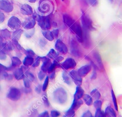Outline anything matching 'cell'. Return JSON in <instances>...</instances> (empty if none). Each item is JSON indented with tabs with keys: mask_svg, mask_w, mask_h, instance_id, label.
I'll use <instances>...</instances> for the list:
<instances>
[{
	"mask_svg": "<svg viewBox=\"0 0 122 117\" xmlns=\"http://www.w3.org/2000/svg\"><path fill=\"white\" fill-rule=\"evenodd\" d=\"M53 98L58 103L64 104L67 100V93L63 88H58L53 92Z\"/></svg>",
	"mask_w": 122,
	"mask_h": 117,
	"instance_id": "obj_1",
	"label": "cell"
},
{
	"mask_svg": "<svg viewBox=\"0 0 122 117\" xmlns=\"http://www.w3.org/2000/svg\"><path fill=\"white\" fill-rule=\"evenodd\" d=\"M33 19L38 22L39 25L45 30L49 29L51 28V24L50 19L48 17L40 16L36 13L33 14Z\"/></svg>",
	"mask_w": 122,
	"mask_h": 117,
	"instance_id": "obj_2",
	"label": "cell"
},
{
	"mask_svg": "<svg viewBox=\"0 0 122 117\" xmlns=\"http://www.w3.org/2000/svg\"><path fill=\"white\" fill-rule=\"evenodd\" d=\"M69 28L71 32L75 34L77 40L79 42L82 43L83 40V30L79 23L75 21Z\"/></svg>",
	"mask_w": 122,
	"mask_h": 117,
	"instance_id": "obj_3",
	"label": "cell"
},
{
	"mask_svg": "<svg viewBox=\"0 0 122 117\" xmlns=\"http://www.w3.org/2000/svg\"><path fill=\"white\" fill-rule=\"evenodd\" d=\"M81 21L83 29L88 30H93L95 29L92 25V22L91 19L83 12L81 16Z\"/></svg>",
	"mask_w": 122,
	"mask_h": 117,
	"instance_id": "obj_4",
	"label": "cell"
},
{
	"mask_svg": "<svg viewBox=\"0 0 122 117\" xmlns=\"http://www.w3.org/2000/svg\"><path fill=\"white\" fill-rule=\"evenodd\" d=\"M21 96V92L19 89L15 87H11L7 94V97L13 101L19 100Z\"/></svg>",
	"mask_w": 122,
	"mask_h": 117,
	"instance_id": "obj_5",
	"label": "cell"
},
{
	"mask_svg": "<svg viewBox=\"0 0 122 117\" xmlns=\"http://www.w3.org/2000/svg\"><path fill=\"white\" fill-rule=\"evenodd\" d=\"M71 52L77 58H80L82 55L78 42L74 39H72L71 42Z\"/></svg>",
	"mask_w": 122,
	"mask_h": 117,
	"instance_id": "obj_6",
	"label": "cell"
},
{
	"mask_svg": "<svg viewBox=\"0 0 122 117\" xmlns=\"http://www.w3.org/2000/svg\"><path fill=\"white\" fill-rule=\"evenodd\" d=\"M8 25L11 29H18L21 25V22L17 17L12 16L8 21Z\"/></svg>",
	"mask_w": 122,
	"mask_h": 117,
	"instance_id": "obj_7",
	"label": "cell"
},
{
	"mask_svg": "<svg viewBox=\"0 0 122 117\" xmlns=\"http://www.w3.org/2000/svg\"><path fill=\"white\" fill-rule=\"evenodd\" d=\"M76 66V62L75 60L73 58H66L65 61L61 65V67L65 70L73 68L75 67Z\"/></svg>",
	"mask_w": 122,
	"mask_h": 117,
	"instance_id": "obj_8",
	"label": "cell"
},
{
	"mask_svg": "<svg viewBox=\"0 0 122 117\" xmlns=\"http://www.w3.org/2000/svg\"><path fill=\"white\" fill-rule=\"evenodd\" d=\"M82 44L85 49H89L92 45V41L88 30L83 29V40Z\"/></svg>",
	"mask_w": 122,
	"mask_h": 117,
	"instance_id": "obj_9",
	"label": "cell"
},
{
	"mask_svg": "<svg viewBox=\"0 0 122 117\" xmlns=\"http://www.w3.org/2000/svg\"><path fill=\"white\" fill-rule=\"evenodd\" d=\"M56 49L62 54H66L68 52V48L66 45L60 39H57L55 44Z\"/></svg>",
	"mask_w": 122,
	"mask_h": 117,
	"instance_id": "obj_10",
	"label": "cell"
},
{
	"mask_svg": "<svg viewBox=\"0 0 122 117\" xmlns=\"http://www.w3.org/2000/svg\"><path fill=\"white\" fill-rule=\"evenodd\" d=\"M69 75L71 80L78 86H81L82 83V78L78 74L77 71L72 70L70 72Z\"/></svg>",
	"mask_w": 122,
	"mask_h": 117,
	"instance_id": "obj_11",
	"label": "cell"
},
{
	"mask_svg": "<svg viewBox=\"0 0 122 117\" xmlns=\"http://www.w3.org/2000/svg\"><path fill=\"white\" fill-rule=\"evenodd\" d=\"M13 9L11 3L8 0H0V9L6 12H10Z\"/></svg>",
	"mask_w": 122,
	"mask_h": 117,
	"instance_id": "obj_12",
	"label": "cell"
},
{
	"mask_svg": "<svg viewBox=\"0 0 122 117\" xmlns=\"http://www.w3.org/2000/svg\"><path fill=\"white\" fill-rule=\"evenodd\" d=\"M92 66L91 65H85L80 68L77 72L81 77L86 76L91 70Z\"/></svg>",
	"mask_w": 122,
	"mask_h": 117,
	"instance_id": "obj_13",
	"label": "cell"
},
{
	"mask_svg": "<svg viewBox=\"0 0 122 117\" xmlns=\"http://www.w3.org/2000/svg\"><path fill=\"white\" fill-rule=\"evenodd\" d=\"M35 20L33 18H29L27 19L22 24V26L26 29H31L35 25Z\"/></svg>",
	"mask_w": 122,
	"mask_h": 117,
	"instance_id": "obj_14",
	"label": "cell"
},
{
	"mask_svg": "<svg viewBox=\"0 0 122 117\" xmlns=\"http://www.w3.org/2000/svg\"><path fill=\"white\" fill-rule=\"evenodd\" d=\"M62 18L64 24L69 28H70L71 26L75 22V20L67 14H63Z\"/></svg>",
	"mask_w": 122,
	"mask_h": 117,
	"instance_id": "obj_15",
	"label": "cell"
},
{
	"mask_svg": "<svg viewBox=\"0 0 122 117\" xmlns=\"http://www.w3.org/2000/svg\"><path fill=\"white\" fill-rule=\"evenodd\" d=\"M20 11L22 14L27 15L32 14L33 13L32 8L27 4H24L21 6Z\"/></svg>",
	"mask_w": 122,
	"mask_h": 117,
	"instance_id": "obj_16",
	"label": "cell"
},
{
	"mask_svg": "<svg viewBox=\"0 0 122 117\" xmlns=\"http://www.w3.org/2000/svg\"><path fill=\"white\" fill-rule=\"evenodd\" d=\"M84 95V90L80 86H78L76 88V91L74 94L73 100L80 99Z\"/></svg>",
	"mask_w": 122,
	"mask_h": 117,
	"instance_id": "obj_17",
	"label": "cell"
},
{
	"mask_svg": "<svg viewBox=\"0 0 122 117\" xmlns=\"http://www.w3.org/2000/svg\"><path fill=\"white\" fill-rule=\"evenodd\" d=\"M14 76L17 80H20L23 78L24 77V71L21 68H18L14 71Z\"/></svg>",
	"mask_w": 122,
	"mask_h": 117,
	"instance_id": "obj_18",
	"label": "cell"
},
{
	"mask_svg": "<svg viewBox=\"0 0 122 117\" xmlns=\"http://www.w3.org/2000/svg\"><path fill=\"white\" fill-rule=\"evenodd\" d=\"M93 57L98 64L99 69H100L101 70L104 69V67L102 64V62L100 55L98 52H95L93 53Z\"/></svg>",
	"mask_w": 122,
	"mask_h": 117,
	"instance_id": "obj_19",
	"label": "cell"
},
{
	"mask_svg": "<svg viewBox=\"0 0 122 117\" xmlns=\"http://www.w3.org/2000/svg\"><path fill=\"white\" fill-rule=\"evenodd\" d=\"M104 112L106 117H116V114L115 110L111 106L107 107Z\"/></svg>",
	"mask_w": 122,
	"mask_h": 117,
	"instance_id": "obj_20",
	"label": "cell"
},
{
	"mask_svg": "<svg viewBox=\"0 0 122 117\" xmlns=\"http://www.w3.org/2000/svg\"><path fill=\"white\" fill-rule=\"evenodd\" d=\"M82 104H83V101L81 99L73 100L70 108H71L74 110H77L78 108H79L81 107V106Z\"/></svg>",
	"mask_w": 122,
	"mask_h": 117,
	"instance_id": "obj_21",
	"label": "cell"
},
{
	"mask_svg": "<svg viewBox=\"0 0 122 117\" xmlns=\"http://www.w3.org/2000/svg\"><path fill=\"white\" fill-rule=\"evenodd\" d=\"M51 63L50 61V59H48L45 61L43 62V64L41 66V70L44 73H46L48 71L49 68H50Z\"/></svg>",
	"mask_w": 122,
	"mask_h": 117,
	"instance_id": "obj_22",
	"label": "cell"
},
{
	"mask_svg": "<svg viewBox=\"0 0 122 117\" xmlns=\"http://www.w3.org/2000/svg\"><path fill=\"white\" fill-rule=\"evenodd\" d=\"M33 62H34L33 58L31 57H29V56H26L24 58L23 61V64L24 66L26 67L32 65Z\"/></svg>",
	"mask_w": 122,
	"mask_h": 117,
	"instance_id": "obj_23",
	"label": "cell"
},
{
	"mask_svg": "<svg viewBox=\"0 0 122 117\" xmlns=\"http://www.w3.org/2000/svg\"><path fill=\"white\" fill-rule=\"evenodd\" d=\"M21 63L20 59L17 57H13L11 58V67L14 68L15 67L19 66Z\"/></svg>",
	"mask_w": 122,
	"mask_h": 117,
	"instance_id": "obj_24",
	"label": "cell"
},
{
	"mask_svg": "<svg viewBox=\"0 0 122 117\" xmlns=\"http://www.w3.org/2000/svg\"><path fill=\"white\" fill-rule=\"evenodd\" d=\"M70 77V76L68 73H67L66 71H63L62 75L63 80L66 84L68 85H70L71 83V79Z\"/></svg>",
	"mask_w": 122,
	"mask_h": 117,
	"instance_id": "obj_25",
	"label": "cell"
},
{
	"mask_svg": "<svg viewBox=\"0 0 122 117\" xmlns=\"http://www.w3.org/2000/svg\"><path fill=\"white\" fill-rule=\"evenodd\" d=\"M91 96L92 98H93L95 100H98L101 98V94L99 91L95 88L92 90V91L90 93Z\"/></svg>",
	"mask_w": 122,
	"mask_h": 117,
	"instance_id": "obj_26",
	"label": "cell"
},
{
	"mask_svg": "<svg viewBox=\"0 0 122 117\" xmlns=\"http://www.w3.org/2000/svg\"><path fill=\"white\" fill-rule=\"evenodd\" d=\"M83 99L85 103V104L88 106H91L93 103L92 98L91 96L88 94H85L83 96Z\"/></svg>",
	"mask_w": 122,
	"mask_h": 117,
	"instance_id": "obj_27",
	"label": "cell"
},
{
	"mask_svg": "<svg viewBox=\"0 0 122 117\" xmlns=\"http://www.w3.org/2000/svg\"><path fill=\"white\" fill-rule=\"evenodd\" d=\"M42 34L44 36V37L48 40L52 41L54 39L51 31H50L48 30H45L42 32Z\"/></svg>",
	"mask_w": 122,
	"mask_h": 117,
	"instance_id": "obj_28",
	"label": "cell"
},
{
	"mask_svg": "<svg viewBox=\"0 0 122 117\" xmlns=\"http://www.w3.org/2000/svg\"><path fill=\"white\" fill-rule=\"evenodd\" d=\"M22 33V30L21 29H17L13 32L12 34V39L13 40L18 41Z\"/></svg>",
	"mask_w": 122,
	"mask_h": 117,
	"instance_id": "obj_29",
	"label": "cell"
},
{
	"mask_svg": "<svg viewBox=\"0 0 122 117\" xmlns=\"http://www.w3.org/2000/svg\"><path fill=\"white\" fill-rule=\"evenodd\" d=\"M0 33L1 37L5 39H9L10 37V31L6 29H1L0 30Z\"/></svg>",
	"mask_w": 122,
	"mask_h": 117,
	"instance_id": "obj_30",
	"label": "cell"
},
{
	"mask_svg": "<svg viewBox=\"0 0 122 117\" xmlns=\"http://www.w3.org/2000/svg\"><path fill=\"white\" fill-rule=\"evenodd\" d=\"M58 56V54L53 49H51L47 54L48 58L51 59H55Z\"/></svg>",
	"mask_w": 122,
	"mask_h": 117,
	"instance_id": "obj_31",
	"label": "cell"
},
{
	"mask_svg": "<svg viewBox=\"0 0 122 117\" xmlns=\"http://www.w3.org/2000/svg\"><path fill=\"white\" fill-rule=\"evenodd\" d=\"M75 116V110L70 108L66 111L63 117H74Z\"/></svg>",
	"mask_w": 122,
	"mask_h": 117,
	"instance_id": "obj_32",
	"label": "cell"
},
{
	"mask_svg": "<svg viewBox=\"0 0 122 117\" xmlns=\"http://www.w3.org/2000/svg\"><path fill=\"white\" fill-rule=\"evenodd\" d=\"M94 117H106V116L105 112L100 108L96 109Z\"/></svg>",
	"mask_w": 122,
	"mask_h": 117,
	"instance_id": "obj_33",
	"label": "cell"
},
{
	"mask_svg": "<svg viewBox=\"0 0 122 117\" xmlns=\"http://www.w3.org/2000/svg\"><path fill=\"white\" fill-rule=\"evenodd\" d=\"M111 95H112V102H113V103L114 107H115L116 110V111H118V105H117L116 98V97H115L114 93V92H113V91L112 89V91H111Z\"/></svg>",
	"mask_w": 122,
	"mask_h": 117,
	"instance_id": "obj_34",
	"label": "cell"
},
{
	"mask_svg": "<svg viewBox=\"0 0 122 117\" xmlns=\"http://www.w3.org/2000/svg\"><path fill=\"white\" fill-rule=\"evenodd\" d=\"M25 76L31 81H34V79H35V77L34 76V75L31 73V72H30L29 71H27L25 72Z\"/></svg>",
	"mask_w": 122,
	"mask_h": 117,
	"instance_id": "obj_35",
	"label": "cell"
},
{
	"mask_svg": "<svg viewBox=\"0 0 122 117\" xmlns=\"http://www.w3.org/2000/svg\"><path fill=\"white\" fill-rule=\"evenodd\" d=\"M23 83L25 88H30L31 85V81L25 76L23 78Z\"/></svg>",
	"mask_w": 122,
	"mask_h": 117,
	"instance_id": "obj_36",
	"label": "cell"
},
{
	"mask_svg": "<svg viewBox=\"0 0 122 117\" xmlns=\"http://www.w3.org/2000/svg\"><path fill=\"white\" fill-rule=\"evenodd\" d=\"M93 106L94 107L97 109H100L102 107V101L99 99L96 100L93 102Z\"/></svg>",
	"mask_w": 122,
	"mask_h": 117,
	"instance_id": "obj_37",
	"label": "cell"
},
{
	"mask_svg": "<svg viewBox=\"0 0 122 117\" xmlns=\"http://www.w3.org/2000/svg\"><path fill=\"white\" fill-rule=\"evenodd\" d=\"M49 77L48 76H47L46 77V78L43 82V85H42V89L43 91H45L47 88V87H48V83H49Z\"/></svg>",
	"mask_w": 122,
	"mask_h": 117,
	"instance_id": "obj_38",
	"label": "cell"
},
{
	"mask_svg": "<svg viewBox=\"0 0 122 117\" xmlns=\"http://www.w3.org/2000/svg\"><path fill=\"white\" fill-rule=\"evenodd\" d=\"M60 112L56 110H52L51 112V117H58L60 116Z\"/></svg>",
	"mask_w": 122,
	"mask_h": 117,
	"instance_id": "obj_39",
	"label": "cell"
},
{
	"mask_svg": "<svg viewBox=\"0 0 122 117\" xmlns=\"http://www.w3.org/2000/svg\"><path fill=\"white\" fill-rule=\"evenodd\" d=\"M42 100H43V103H44V105L46 107H49L50 106L49 101L48 100V99L47 97L46 96H43L42 97Z\"/></svg>",
	"mask_w": 122,
	"mask_h": 117,
	"instance_id": "obj_40",
	"label": "cell"
},
{
	"mask_svg": "<svg viewBox=\"0 0 122 117\" xmlns=\"http://www.w3.org/2000/svg\"><path fill=\"white\" fill-rule=\"evenodd\" d=\"M40 61H41V57H37V58L35 59V60L34 62H33V63L32 65V67H38L40 64Z\"/></svg>",
	"mask_w": 122,
	"mask_h": 117,
	"instance_id": "obj_41",
	"label": "cell"
},
{
	"mask_svg": "<svg viewBox=\"0 0 122 117\" xmlns=\"http://www.w3.org/2000/svg\"><path fill=\"white\" fill-rule=\"evenodd\" d=\"M25 54L27 55V56H29V57H33L35 55L34 52H33V51H32L31 49H28L26 50L25 52Z\"/></svg>",
	"mask_w": 122,
	"mask_h": 117,
	"instance_id": "obj_42",
	"label": "cell"
},
{
	"mask_svg": "<svg viewBox=\"0 0 122 117\" xmlns=\"http://www.w3.org/2000/svg\"><path fill=\"white\" fill-rule=\"evenodd\" d=\"M38 78L40 80H42L45 77V73L43 72L42 71H40L38 73Z\"/></svg>",
	"mask_w": 122,
	"mask_h": 117,
	"instance_id": "obj_43",
	"label": "cell"
},
{
	"mask_svg": "<svg viewBox=\"0 0 122 117\" xmlns=\"http://www.w3.org/2000/svg\"><path fill=\"white\" fill-rule=\"evenodd\" d=\"M34 33V29H31V30L30 31L25 32V35L26 36V37L30 38V37H31L33 35Z\"/></svg>",
	"mask_w": 122,
	"mask_h": 117,
	"instance_id": "obj_44",
	"label": "cell"
},
{
	"mask_svg": "<svg viewBox=\"0 0 122 117\" xmlns=\"http://www.w3.org/2000/svg\"><path fill=\"white\" fill-rule=\"evenodd\" d=\"M41 9H42V10L41 11V12H44V11L45 10H48L49 9V5L47 3H44L42 5V7H41Z\"/></svg>",
	"mask_w": 122,
	"mask_h": 117,
	"instance_id": "obj_45",
	"label": "cell"
},
{
	"mask_svg": "<svg viewBox=\"0 0 122 117\" xmlns=\"http://www.w3.org/2000/svg\"><path fill=\"white\" fill-rule=\"evenodd\" d=\"M92 116L91 112L90 111L88 110L86 112H84L81 117H92Z\"/></svg>",
	"mask_w": 122,
	"mask_h": 117,
	"instance_id": "obj_46",
	"label": "cell"
},
{
	"mask_svg": "<svg viewBox=\"0 0 122 117\" xmlns=\"http://www.w3.org/2000/svg\"><path fill=\"white\" fill-rule=\"evenodd\" d=\"M38 117H50V116L48 111H45L39 114Z\"/></svg>",
	"mask_w": 122,
	"mask_h": 117,
	"instance_id": "obj_47",
	"label": "cell"
},
{
	"mask_svg": "<svg viewBox=\"0 0 122 117\" xmlns=\"http://www.w3.org/2000/svg\"><path fill=\"white\" fill-rule=\"evenodd\" d=\"M89 3L92 6H95L98 4V0H88Z\"/></svg>",
	"mask_w": 122,
	"mask_h": 117,
	"instance_id": "obj_48",
	"label": "cell"
},
{
	"mask_svg": "<svg viewBox=\"0 0 122 117\" xmlns=\"http://www.w3.org/2000/svg\"><path fill=\"white\" fill-rule=\"evenodd\" d=\"M59 30L58 29H54L53 30H52L51 31L52 32V34L54 37V38H57L58 36V35H59Z\"/></svg>",
	"mask_w": 122,
	"mask_h": 117,
	"instance_id": "obj_49",
	"label": "cell"
},
{
	"mask_svg": "<svg viewBox=\"0 0 122 117\" xmlns=\"http://www.w3.org/2000/svg\"><path fill=\"white\" fill-rule=\"evenodd\" d=\"M41 89H42V87L41 86V85H38L36 88H35V91L36 92L38 93V94H40L41 92Z\"/></svg>",
	"mask_w": 122,
	"mask_h": 117,
	"instance_id": "obj_50",
	"label": "cell"
},
{
	"mask_svg": "<svg viewBox=\"0 0 122 117\" xmlns=\"http://www.w3.org/2000/svg\"><path fill=\"white\" fill-rule=\"evenodd\" d=\"M13 42H14V44L15 45V46L16 47V48L18 49H22V47L20 46V45L19 44V43L18 42V41L17 40H13Z\"/></svg>",
	"mask_w": 122,
	"mask_h": 117,
	"instance_id": "obj_51",
	"label": "cell"
},
{
	"mask_svg": "<svg viewBox=\"0 0 122 117\" xmlns=\"http://www.w3.org/2000/svg\"><path fill=\"white\" fill-rule=\"evenodd\" d=\"M8 70V68H7L3 65L0 63V72L5 71V70Z\"/></svg>",
	"mask_w": 122,
	"mask_h": 117,
	"instance_id": "obj_52",
	"label": "cell"
},
{
	"mask_svg": "<svg viewBox=\"0 0 122 117\" xmlns=\"http://www.w3.org/2000/svg\"><path fill=\"white\" fill-rule=\"evenodd\" d=\"M5 20V16L4 14L0 12V23L3 22Z\"/></svg>",
	"mask_w": 122,
	"mask_h": 117,
	"instance_id": "obj_53",
	"label": "cell"
},
{
	"mask_svg": "<svg viewBox=\"0 0 122 117\" xmlns=\"http://www.w3.org/2000/svg\"><path fill=\"white\" fill-rule=\"evenodd\" d=\"M6 58V54L0 52V59L3 60V59H5Z\"/></svg>",
	"mask_w": 122,
	"mask_h": 117,
	"instance_id": "obj_54",
	"label": "cell"
},
{
	"mask_svg": "<svg viewBox=\"0 0 122 117\" xmlns=\"http://www.w3.org/2000/svg\"><path fill=\"white\" fill-rule=\"evenodd\" d=\"M63 59V58L61 56H58L54 60H56V61H57L58 62H60V61H61V60H62Z\"/></svg>",
	"mask_w": 122,
	"mask_h": 117,
	"instance_id": "obj_55",
	"label": "cell"
},
{
	"mask_svg": "<svg viewBox=\"0 0 122 117\" xmlns=\"http://www.w3.org/2000/svg\"><path fill=\"white\" fill-rule=\"evenodd\" d=\"M50 75L49 76V78H51V79H53L54 78H55V71L52 72L51 73H50Z\"/></svg>",
	"mask_w": 122,
	"mask_h": 117,
	"instance_id": "obj_56",
	"label": "cell"
},
{
	"mask_svg": "<svg viewBox=\"0 0 122 117\" xmlns=\"http://www.w3.org/2000/svg\"><path fill=\"white\" fill-rule=\"evenodd\" d=\"M40 44L41 45H42V46H44L45 44H46V42L45 41V40H44V39H41V40H40Z\"/></svg>",
	"mask_w": 122,
	"mask_h": 117,
	"instance_id": "obj_57",
	"label": "cell"
},
{
	"mask_svg": "<svg viewBox=\"0 0 122 117\" xmlns=\"http://www.w3.org/2000/svg\"><path fill=\"white\" fill-rule=\"evenodd\" d=\"M96 72H95V71H94L93 72V73H92V75L91 77V78L92 79H95L96 78Z\"/></svg>",
	"mask_w": 122,
	"mask_h": 117,
	"instance_id": "obj_58",
	"label": "cell"
},
{
	"mask_svg": "<svg viewBox=\"0 0 122 117\" xmlns=\"http://www.w3.org/2000/svg\"><path fill=\"white\" fill-rule=\"evenodd\" d=\"M29 0V2H31V3H33V2H34L36 0Z\"/></svg>",
	"mask_w": 122,
	"mask_h": 117,
	"instance_id": "obj_59",
	"label": "cell"
},
{
	"mask_svg": "<svg viewBox=\"0 0 122 117\" xmlns=\"http://www.w3.org/2000/svg\"><path fill=\"white\" fill-rule=\"evenodd\" d=\"M2 39L1 37L0 36V43L2 42Z\"/></svg>",
	"mask_w": 122,
	"mask_h": 117,
	"instance_id": "obj_60",
	"label": "cell"
},
{
	"mask_svg": "<svg viewBox=\"0 0 122 117\" xmlns=\"http://www.w3.org/2000/svg\"><path fill=\"white\" fill-rule=\"evenodd\" d=\"M113 1V0H111V2H112Z\"/></svg>",
	"mask_w": 122,
	"mask_h": 117,
	"instance_id": "obj_61",
	"label": "cell"
},
{
	"mask_svg": "<svg viewBox=\"0 0 122 117\" xmlns=\"http://www.w3.org/2000/svg\"><path fill=\"white\" fill-rule=\"evenodd\" d=\"M62 0V1H64V0Z\"/></svg>",
	"mask_w": 122,
	"mask_h": 117,
	"instance_id": "obj_62",
	"label": "cell"
},
{
	"mask_svg": "<svg viewBox=\"0 0 122 117\" xmlns=\"http://www.w3.org/2000/svg\"><path fill=\"white\" fill-rule=\"evenodd\" d=\"M92 117H93V116H92Z\"/></svg>",
	"mask_w": 122,
	"mask_h": 117,
	"instance_id": "obj_63",
	"label": "cell"
}]
</instances>
